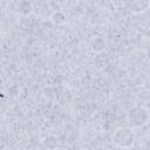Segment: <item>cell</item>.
Instances as JSON below:
<instances>
[{
	"instance_id": "obj_6",
	"label": "cell",
	"mask_w": 150,
	"mask_h": 150,
	"mask_svg": "<svg viewBox=\"0 0 150 150\" xmlns=\"http://www.w3.org/2000/svg\"><path fill=\"white\" fill-rule=\"evenodd\" d=\"M52 21L55 23V25H61L66 21V15L62 13V12H56L52 15Z\"/></svg>"
},
{
	"instance_id": "obj_2",
	"label": "cell",
	"mask_w": 150,
	"mask_h": 150,
	"mask_svg": "<svg viewBox=\"0 0 150 150\" xmlns=\"http://www.w3.org/2000/svg\"><path fill=\"white\" fill-rule=\"evenodd\" d=\"M128 120L132 127H144L149 122L148 109L142 105L132 107L128 112Z\"/></svg>"
},
{
	"instance_id": "obj_4",
	"label": "cell",
	"mask_w": 150,
	"mask_h": 150,
	"mask_svg": "<svg viewBox=\"0 0 150 150\" xmlns=\"http://www.w3.org/2000/svg\"><path fill=\"white\" fill-rule=\"evenodd\" d=\"M90 47L94 52H102L104 48H105V41L103 40V38L101 36H96L91 43H90Z\"/></svg>"
},
{
	"instance_id": "obj_1",
	"label": "cell",
	"mask_w": 150,
	"mask_h": 150,
	"mask_svg": "<svg viewBox=\"0 0 150 150\" xmlns=\"http://www.w3.org/2000/svg\"><path fill=\"white\" fill-rule=\"evenodd\" d=\"M112 143L117 146V148H122V149H127L134 145L135 143V134L132 131L131 128L129 127H121L118 129H116L111 136Z\"/></svg>"
},
{
	"instance_id": "obj_3",
	"label": "cell",
	"mask_w": 150,
	"mask_h": 150,
	"mask_svg": "<svg viewBox=\"0 0 150 150\" xmlns=\"http://www.w3.org/2000/svg\"><path fill=\"white\" fill-rule=\"evenodd\" d=\"M124 6L132 13H143L149 8L150 0H122Z\"/></svg>"
},
{
	"instance_id": "obj_5",
	"label": "cell",
	"mask_w": 150,
	"mask_h": 150,
	"mask_svg": "<svg viewBox=\"0 0 150 150\" xmlns=\"http://www.w3.org/2000/svg\"><path fill=\"white\" fill-rule=\"evenodd\" d=\"M19 12L21 13V14H29L30 13V11H32V5H30V2L29 1H27V0H23V1H21L20 4H19Z\"/></svg>"
}]
</instances>
